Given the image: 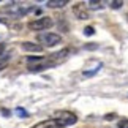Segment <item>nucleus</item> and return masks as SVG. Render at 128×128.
<instances>
[{"label":"nucleus","instance_id":"9d476101","mask_svg":"<svg viewBox=\"0 0 128 128\" xmlns=\"http://www.w3.org/2000/svg\"><path fill=\"white\" fill-rule=\"evenodd\" d=\"M122 5H124V2H120V0H114V2H109V6H111V8H114V10L120 8Z\"/></svg>","mask_w":128,"mask_h":128},{"label":"nucleus","instance_id":"dca6fc26","mask_svg":"<svg viewBox=\"0 0 128 128\" xmlns=\"http://www.w3.org/2000/svg\"><path fill=\"white\" fill-rule=\"evenodd\" d=\"M2 114H3V116H10V111H6V109H2Z\"/></svg>","mask_w":128,"mask_h":128},{"label":"nucleus","instance_id":"f3484780","mask_svg":"<svg viewBox=\"0 0 128 128\" xmlns=\"http://www.w3.org/2000/svg\"><path fill=\"white\" fill-rule=\"evenodd\" d=\"M2 22H3V19H0V24H2Z\"/></svg>","mask_w":128,"mask_h":128},{"label":"nucleus","instance_id":"f257e3e1","mask_svg":"<svg viewBox=\"0 0 128 128\" xmlns=\"http://www.w3.org/2000/svg\"><path fill=\"white\" fill-rule=\"evenodd\" d=\"M33 10V5L32 3H27V2H10L8 5H5L2 8V11L8 16H13V18H22L28 14Z\"/></svg>","mask_w":128,"mask_h":128},{"label":"nucleus","instance_id":"f8f14e48","mask_svg":"<svg viewBox=\"0 0 128 128\" xmlns=\"http://www.w3.org/2000/svg\"><path fill=\"white\" fill-rule=\"evenodd\" d=\"M84 33H86V35H87V36H92V35H93V33H95V28H93V27H90V26H88V27H86V28H84Z\"/></svg>","mask_w":128,"mask_h":128},{"label":"nucleus","instance_id":"7ed1b4c3","mask_svg":"<svg viewBox=\"0 0 128 128\" xmlns=\"http://www.w3.org/2000/svg\"><path fill=\"white\" fill-rule=\"evenodd\" d=\"M54 119H56L63 128L70 126V125H74L76 122H78L76 114H73L71 111H57L56 114H54Z\"/></svg>","mask_w":128,"mask_h":128},{"label":"nucleus","instance_id":"6e6552de","mask_svg":"<svg viewBox=\"0 0 128 128\" xmlns=\"http://www.w3.org/2000/svg\"><path fill=\"white\" fill-rule=\"evenodd\" d=\"M46 5L49 8H62L68 5V0H49V2H46Z\"/></svg>","mask_w":128,"mask_h":128},{"label":"nucleus","instance_id":"0eeeda50","mask_svg":"<svg viewBox=\"0 0 128 128\" xmlns=\"http://www.w3.org/2000/svg\"><path fill=\"white\" fill-rule=\"evenodd\" d=\"M22 49L27 51V52H41L43 46L41 44H36V43H32V41H24L22 43Z\"/></svg>","mask_w":128,"mask_h":128},{"label":"nucleus","instance_id":"2eb2a0df","mask_svg":"<svg viewBox=\"0 0 128 128\" xmlns=\"http://www.w3.org/2000/svg\"><path fill=\"white\" fill-rule=\"evenodd\" d=\"M3 51H5V44H3V43H0V57L3 56Z\"/></svg>","mask_w":128,"mask_h":128},{"label":"nucleus","instance_id":"9b49d317","mask_svg":"<svg viewBox=\"0 0 128 128\" xmlns=\"http://www.w3.org/2000/svg\"><path fill=\"white\" fill-rule=\"evenodd\" d=\"M100 68H101V63H100V65H98L96 68H93L92 71H84V76H93L95 73H98V71H100Z\"/></svg>","mask_w":128,"mask_h":128},{"label":"nucleus","instance_id":"20e7f679","mask_svg":"<svg viewBox=\"0 0 128 128\" xmlns=\"http://www.w3.org/2000/svg\"><path fill=\"white\" fill-rule=\"evenodd\" d=\"M52 24L54 21L49 16H43V18H38L35 19V21H32V22H28V28L30 30H48V28H51L52 27Z\"/></svg>","mask_w":128,"mask_h":128},{"label":"nucleus","instance_id":"39448f33","mask_svg":"<svg viewBox=\"0 0 128 128\" xmlns=\"http://www.w3.org/2000/svg\"><path fill=\"white\" fill-rule=\"evenodd\" d=\"M73 13L78 19H88V11H87V3L78 2L73 5Z\"/></svg>","mask_w":128,"mask_h":128},{"label":"nucleus","instance_id":"ddd939ff","mask_svg":"<svg viewBox=\"0 0 128 128\" xmlns=\"http://www.w3.org/2000/svg\"><path fill=\"white\" fill-rule=\"evenodd\" d=\"M16 114L19 116V117H27L28 114H27V111L26 109H22V108H18L16 109Z\"/></svg>","mask_w":128,"mask_h":128},{"label":"nucleus","instance_id":"4468645a","mask_svg":"<svg viewBox=\"0 0 128 128\" xmlns=\"http://www.w3.org/2000/svg\"><path fill=\"white\" fill-rule=\"evenodd\" d=\"M117 126H119V128H128V119H122V120H119Z\"/></svg>","mask_w":128,"mask_h":128},{"label":"nucleus","instance_id":"423d86ee","mask_svg":"<svg viewBox=\"0 0 128 128\" xmlns=\"http://www.w3.org/2000/svg\"><path fill=\"white\" fill-rule=\"evenodd\" d=\"M32 128H63L56 119H48V120H43V122H38L36 125H33Z\"/></svg>","mask_w":128,"mask_h":128},{"label":"nucleus","instance_id":"f03ea898","mask_svg":"<svg viewBox=\"0 0 128 128\" xmlns=\"http://www.w3.org/2000/svg\"><path fill=\"white\" fill-rule=\"evenodd\" d=\"M38 41L41 43V46L54 48L62 41V36L58 35V33H54V32H43V33L38 35Z\"/></svg>","mask_w":128,"mask_h":128},{"label":"nucleus","instance_id":"1a4fd4ad","mask_svg":"<svg viewBox=\"0 0 128 128\" xmlns=\"http://www.w3.org/2000/svg\"><path fill=\"white\" fill-rule=\"evenodd\" d=\"M87 8H90V10H101L103 8V2H95V0H90V2H87Z\"/></svg>","mask_w":128,"mask_h":128}]
</instances>
